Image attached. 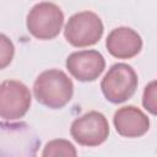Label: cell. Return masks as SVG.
Masks as SVG:
<instances>
[{
    "mask_svg": "<svg viewBox=\"0 0 157 157\" xmlns=\"http://www.w3.org/2000/svg\"><path fill=\"white\" fill-rule=\"evenodd\" d=\"M31 102V92L25 83L16 80H6L0 83V118L5 120L23 118Z\"/></svg>",
    "mask_w": 157,
    "mask_h": 157,
    "instance_id": "8992f818",
    "label": "cell"
},
{
    "mask_svg": "<svg viewBox=\"0 0 157 157\" xmlns=\"http://www.w3.org/2000/svg\"><path fill=\"white\" fill-rule=\"evenodd\" d=\"M15 55V45L11 39L0 33V70L10 65Z\"/></svg>",
    "mask_w": 157,
    "mask_h": 157,
    "instance_id": "8fae6325",
    "label": "cell"
},
{
    "mask_svg": "<svg viewBox=\"0 0 157 157\" xmlns=\"http://www.w3.org/2000/svg\"><path fill=\"white\" fill-rule=\"evenodd\" d=\"M77 155L76 148L74 145L63 139H56L47 142L44 150L42 152L43 157H56V156H66V157H75Z\"/></svg>",
    "mask_w": 157,
    "mask_h": 157,
    "instance_id": "30bf717a",
    "label": "cell"
},
{
    "mask_svg": "<svg viewBox=\"0 0 157 157\" xmlns=\"http://www.w3.org/2000/svg\"><path fill=\"white\" fill-rule=\"evenodd\" d=\"M104 26L99 16L92 11H82L72 15L64 28V36L69 44L76 48L90 47L99 42Z\"/></svg>",
    "mask_w": 157,
    "mask_h": 157,
    "instance_id": "7a4b0ae2",
    "label": "cell"
},
{
    "mask_svg": "<svg viewBox=\"0 0 157 157\" xmlns=\"http://www.w3.org/2000/svg\"><path fill=\"white\" fill-rule=\"evenodd\" d=\"M70 134L77 144L94 147L102 145L108 139L109 124L102 113L91 110L72 121Z\"/></svg>",
    "mask_w": 157,
    "mask_h": 157,
    "instance_id": "5b68a950",
    "label": "cell"
},
{
    "mask_svg": "<svg viewBox=\"0 0 157 157\" xmlns=\"http://www.w3.org/2000/svg\"><path fill=\"white\" fill-rule=\"evenodd\" d=\"M33 93L42 105L50 109H60L71 101L74 83L64 71L50 69L38 75L33 83Z\"/></svg>",
    "mask_w": 157,
    "mask_h": 157,
    "instance_id": "6da1fadb",
    "label": "cell"
},
{
    "mask_svg": "<svg viewBox=\"0 0 157 157\" xmlns=\"http://www.w3.org/2000/svg\"><path fill=\"white\" fill-rule=\"evenodd\" d=\"M26 25L34 38L49 40L60 33L64 25V13L58 5L43 1L29 10Z\"/></svg>",
    "mask_w": 157,
    "mask_h": 157,
    "instance_id": "277c9868",
    "label": "cell"
},
{
    "mask_svg": "<svg viewBox=\"0 0 157 157\" xmlns=\"http://www.w3.org/2000/svg\"><path fill=\"white\" fill-rule=\"evenodd\" d=\"M105 47L110 55L118 59H131L142 49L140 34L130 27L114 28L105 39Z\"/></svg>",
    "mask_w": 157,
    "mask_h": 157,
    "instance_id": "ba28073f",
    "label": "cell"
},
{
    "mask_svg": "<svg viewBox=\"0 0 157 157\" xmlns=\"http://www.w3.org/2000/svg\"><path fill=\"white\" fill-rule=\"evenodd\" d=\"M105 60L98 50H80L71 53L66 59V69L81 82L97 80L104 71Z\"/></svg>",
    "mask_w": 157,
    "mask_h": 157,
    "instance_id": "52a82bcc",
    "label": "cell"
},
{
    "mask_svg": "<svg viewBox=\"0 0 157 157\" xmlns=\"http://www.w3.org/2000/svg\"><path fill=\"white\" fill-rule=\"evenodd\" d=\"M101 88L107 101L114 104L123 103L130 99L136 92L137 75L125 63L114 64L102 78Z\"/></svg>",
    "mask_w": 157,
    "mask_h": 157,
    "instance_id": "3957f363",
    "label": "cell"
},
{
    "mask_svg": "<svg viewBox=\"0 0 157 157\" xmlns=\"http://www.w3.org/2000/svg\"><path fill=\"white\" fill-rule=\"evenodd\" d=\"M142 104L151 114H156V81L150 82L145 87Z\"/></svg>",
    "mask_w": 157,
    "mask_h": 157,
    "instance_id": "7c38bea8",
    "label": "cell"
},
{
    "mask_svg": "<svg viewBox=\"0 0 157 157\" xmlns=\"http://www.w3.org/2000/svg\"><path fill=\"white\" fill-rule=\"evenodd\" d=\"M113 124L117 132L124 137H140L150 129L148 117L135 105L119 108L114 113Z\"/></svg>",
    "mask_w": 157,
    "mask_h": 157,
    "instance_id": "9c48e42d",
    "label": "cell"
}]
</instances>
